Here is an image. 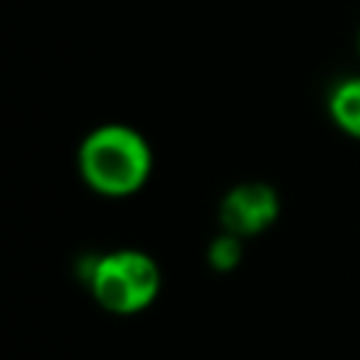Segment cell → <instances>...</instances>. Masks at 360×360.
Listing matches in <instances>:
<instances>
[{
  "label": "cell",
  "mask_w": 360,
  "mask_h": 360,
  "mask_svg": "<svg viewBox=\"0 0 360 360\" xmlns=\"http://www.w3.org/2000/svg\"><path fill=\"white\" fill-rule=\"evenodd\" d=\"M79 174L101 197H129L152 174V149L127 124L96 127L79 146Z\"/></svg>",
  "instance_id": "cell-1"
},
{
  "label": "cell",
  "mask_w": 360,
  "mask_h": 360,
  "mask_svg": "<svg viewBox=\"0 0 360 360\" xmlns=\"http://www.w3.org/2000/svg\"><path fill=\"white\" fill-rule=\"evenodd\" d=\"M158 262L135 248L96 256L87 270V287L101 309L112 315H135L155 304L160 292Z\"/></svg>",
  "instance_id": "cell-2"
},
{
  "label": "cell",
  "mask_w": 360,
  "mask_h": 360,
  "mask_svg": "<svg viewBox=\"0 0 360 360\" xmlns=\"http://www.w3.org/2000/svg\"><path fill=\"white\" fill-rule=\"evenodd\" d=\"M276 217H278V194L273 186L259 180L233 186L219 202L222 231L242 239L259 236L276 222Z\"/></svg>",
  "instance_id": "cell-3"
},
{
  "label": "cell",
  "mask_w": 360,
  "mask_h": 360,
  "mask_svg": "<svg viewBox=\"0 0 360 360\" xmlns=\"http://www.w3.org/2000/svg\"><path fill=\"white\" fill-rule=\"evenodd\" d=\"M329 118L340 132L360 141V76L343 79L329 93Z\"/></svg>",
  "instance_id": "cell-4"
},
{
  "label": "cell",
  "mask_w": 360,
  "mask_h": 360,
  "mask_svg": "<svg viewBox=\"0 0 360 360\" xmlns=\"http://www.w3.org/2000/svg\"><path fill=\"white\" fill-rule=\"evenodd\" d=\"M242 262V236H233L228 231H222L211 245H208V264L219 273L233 270Z\"/></svg>",
  "instance_id": "cell-5"
}]
</instances>
